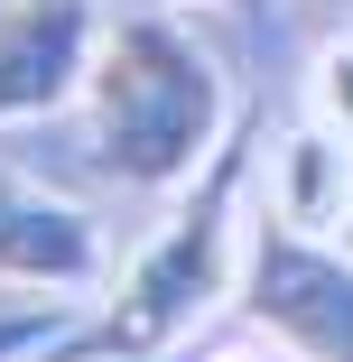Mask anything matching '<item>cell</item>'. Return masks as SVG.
Instances as JSON below:
<instances>
[{
  "instance_id": "ba28073f",
  "label": "cell",
  "mask_w": 353,
  "mask_h": 362,
  "mask_svg": "<svg viewBox=\"0 0 353 362\" xmlns=\"http://www.w3.org/2000/svg\"><path fill=\"white\" fill-rule=\"evenodd\" d=\"M56 334V298H37V307H19V316H0V362H19L28 344H47Z\"/></svg>"
},
{
  "instance_id": "30bf717a",
  "label": "cell",
  "mask_w": 353,
  "mask_h": 362,
  "mask_svg": "<svg viewBox=\"0 0 353 362\" xmlns=\"http://www.w3.org/2000/svg\"><path fill=\"white\" fill-rule=\"evenodd\" d=\"M335 242H344V251H353V214H344V233H335Z\"/></svg>"
},
{
  "instance_id": "52a82bcc",
  "label": "cell",
  "mask_w": 353,
  "mask_h": 362,
  "mask_svg": "<svg viewBox=\"0 0 353 362\" xmlns=\"http://www.w3.org/2000/svg\"><path fill=\"white\" fill-rule=\"evenodd\" d=\"M307 121H325V130H344V139H353V28H344V37H325V47H316V65H307Z\"/></svg>"
},
{
  "instance_id": "3957f363",
  "label": "cell",
  "mask_w": 353,
  "mask_h": 362,
  "mask_svg": "<svg viewBox=\"0 0 353 362\" xmlns=\"http://www.w3.org/2000/svg\"><path fill=\"white\" fill-rule=\"evenodd\" d=\"M242 307L298 362H353V251H325V233H289L279 214H260Z\"/></svg>"
},
{
  "instance_id": "8fae6325",
  "label": "cell",
  "mask_w": 353,
  "mask_h": 362,
  "mask_svg": "<svg viewBox=\"0 0 353 362\" xmlns=\"http://www.w3.org/2000/svg\"><path fill=\"white\" fill-rule=\"evenodd\" d=\"M224 10H251V0H224Z\"/></svg>"
},
{
  "instance_id": "7a4b0ae2",
  "label": "cell",
  "mask_w": 353,
  "mask_h": 362,
  "mask_svg": "<svg viewBox=\"0 0 353 362\" xmlns=\"http://www.w3.org/2000/svg\"><path fill=\"white\" fill-rule=\"evenodd\" d=\"M251 139H224L214 168L186 186V204L139 242V260L112 279V307L84 334V353H168L195 316L242 298L251 269Z\"/></svg>"
},
{
  "instance_id": "9c48e42d",
  "label": "cell",
  "mask_w": 353,
  "mask_h": 362,
  "mask_svg": "<svg viewBox=\"0 0 353 362\" xmlns=\"http://www.w3.org/2000/svg\"><path fill=\"white\" fill-rule=\"evenodd\" d=\"M204 362H279V353H251V344H224V353H204Z\"/></svg>"
},
{
  "instance_id": "8992f818",
  "label": "cell",
  "mask_w": 353,
  "mask_h": 362,
  "mask_svg": "<svg viewBox=\"0 0 353 362\" xmlns=\"http://www.w3.org/2000/svg\"><path fill=\"white\" fill-rule=\"evenodd\" d=\"M270 214L289 233H344V214H353V139L307 121L289 130L270 149Z\"/></svg>"
},
{
  "instance_id": "277c9868",
  "label": "cell",
  "mask_w": 353,
  "mask_h": 362,
  "mask_svg": "<svg viewBox=\"0 0 353 362\" xmlns=\"http://www.w3.org/2000/svg\"><path fill=\"white\" fill-rule=\"evenodd\" d=\"M103 28L93 0H0V130L84 103Z\"/></svg>"
},
{
  "instance_id": "6da1fadb",
  "label": "cell",
  "mask_w": 353,
  "mask_h": 362,
  "mask_svg": "<svg viewBox=\"0 0 353 362\" xmlns=\"http://www.w3.org/2000/svg\"><path fill=\"white\" fill-rule=\"evenodd\" d=\"M224 65L177 10H121L103 28L84 121H93V168L130 195H186L224 149Z\"/></svg>"
},
{
  "instance_id": "5b68a950",
  "label": "cell",
  "mask_w": 353,
  "mask_h": 362,
  "mask_svg": "<svg viewBox=\"0 0 353 362\" xmlns=\"http://www.w3.org/2000/svg\"><path fill=\"white\" fill-rule=\"evenodd\" d=\"M0 279H10V288H37V298H84V288L112 279L103 223H93L84 204H65L56 186L0 168Z\"/></svg>"
}]
</instances>
